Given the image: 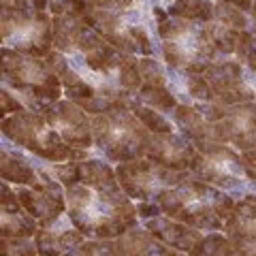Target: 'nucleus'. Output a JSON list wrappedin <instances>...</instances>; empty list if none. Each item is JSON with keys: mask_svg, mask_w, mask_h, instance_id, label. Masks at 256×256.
I'll return each mask as SVG.
<instances>
[{"mask_svg": "<svg viewBox=\"0 0 256 256\" xmlns=\"http://www.w3.org/2000/svg\"><path fill=\"white\" fill-rule=\"evenodd\" d=\"M66 212L77 230L96 239H118L137 224V207L122 188L92 190L77 184L66 188Z\"/></svg>", "mask_w": 256, "mask_h": 256, "instance_id": "obj_1", "label": "nucleus"}, {"mask_svg": "<svg viewBox=\"0 0 256 256\" xmlns=\"http://www.w3.org/2000/svg\"><path fill=\"white\" fill-rule=\"evenodd\" d=\"M156 205L169 218L198 230H222L224 222L235 212V201L220 188L201 180H186L180 186L162 190Z\"/></svg>", "mask_w": 256, "mask_h": 256, "instance_id": "obj_2", "label": "nucleus"}, {"mask_svg": "<svg viewBox=\"0 0 256 256\" xmlns=\"http://www.w3.org/2000/svg\"><path fill=\"white\" fill-rule=\"evenodd\" d=\"M158 34L162 38V58L171 68L182 75H201L214 64L216 47L205 26L180 18L158 24Z\"/></svg>", "mask_w": 256, "mask_h": 256, "instance_id": "obj_3", "label": "nucleus"}, {"mask_svg": "<svg viewBox=\"0 0 256 256\" xmlns=\"http://www.w3.org/2000/svg\"><path fill=\"white\" fill-rule=\"evenodd\" d=\"M94 146L100 148L114 162H130L148 154L150 137L130 109H111L92 120Z\"/></svg>", "mask_w": 256, "mask_h": 256, "instance_id": "obj_4", "label": "nucleus"}, {"mask_svg": "<svg viewBox=\"0 0 256 256\" xmlns=\"http://www.w3.org/2000/svg\"><path fill=\"white\" fill-rule=\"evenodd\" d=\"M2 134L15 146L26 148L34 156L50 162H64L73 156V148L64 143L60 134L47 124L45 116L36 111H20L2 118Z\"/></svg>", "mask_w": 256, "mask_h": 256, "instance_id": "obj_5", "label": "nucleus"}, {"mask_svg": "<svg viewBox=\"0 0 256 256\" xmlns=\"http://www.w3.org/2000/svg\"><path fill=\"white\" fill-rule=\"evenodd\" d=\"M2 41L15 52L45 58L54 45V20L45 11L2 9Z\"/></svg>", "mask_w": 256, "mask_h": 256, "instance_id": "obj_6", "label": "nucleus"}, {"mask_svg": "<svg viewBox=\"0 0 256 256\" xmlns=\"http://www.w3.org/2000/svg\"><path fill=\"white\" fill-rule=\"evenodd\" d=\"M120 188L130 198L139 201H150L156 198L162 190L180 186L182 182L190 178L188 171H178L171 166L158 164L154 160H130V162H120L116 166Z\"/></svg>", "mask_w": 256, "mask_h": 256, "instance_id": "obj_7", "label": "nucleus"}, {"mask_svg": "<svg viewBox=\"0 0 256 256\" xmlns=\"http://www.w3.org/2000/svg\"><path fill=\"white\" fill-rule=\"evenodd\" d=\"M196 156L192 158L190 171L196 180H201L216 188H242L244 186V166L242 156L230 150L226 143L201 141L196 143Z\"/></svg>", "mask_w": 256, "mask_h": 256, "instance_id": "obj_8", "label": "nucleus"}, {"mask_svg": "<svg viewBox=\"0 0 256 256\" xmlns=\"http://www.w3.org/2000/svg\"><path fill=\"white\" fill-rule=\"evenodd\" d=\"M43 116L56 132L68 143L70 148L90 150L94 146L92 137V122L86 118V111L75 105L73 100H58L54 105L45 107Z\"/></svg>", "mask_w": 256, "mask_h": 256, "instance_id": "obj_9", "label": "nucleus"}, {"mask_svg": "<svg viewBox=\"0 0 256 256\" xmlns=\"http://www.w3.org/2000/svg\"><path fill=\"white\" fill-rule=\"evenodd\" d=\"M212 86V102L222 107H235L242 102H254L256 92L244 82L239 62H214L203 73Z\"/></svg>", "mask_w": 256, "mask_h": 256, "instance_id": "obj_10", "label": "nucleus"}, {"mask_svg": "<svg viewBox=\"0 0 256 256\" xmlns=\"http://www.w3.org/2000/svg\"><path fill=\"white\" fill-rule=\"evenodd\" d=\"M222 143H230L242 152L256 150V105L242 102L228 107L222 122H218Z\"/></svg>", "mask_w": 256, "mask_h": 256, "instance_id": "obj_11", "label": "nucleus"}, {"mask_svg": "<svg viewBox=\"0 0 256 256\" xmlns=\"http://www.w3.org/2000/svg\"><path fill=\"white\" fill-rule=\"evenodd\" d=\"M224 230L239 256H256V194H246L224 222Z\"/></svg>", "mask_w": 256, "mask_h": 256, "instance_id": "obj_12", "label": "nucleus"}, {"mask_svg": "<svg viewBox=\"0 0 256 256\" xmlns=\"http://www.w3.org/2000/svg\"><path fill=\"white\" fill-rule=\"evenodd\" d=\"M194 156H196V148L186 137H180V134L173 132H154L150 137V146L146 154V158L178 171H188Z\"/></svg>", "mask_w": 256, "mask_h": 256, "instance_id": "obj_13", "label": "nucleus"}, {"mask_svg": "<svg viewBox=\"0 0 256 256\" xmlns=\"http://www.w3.org/2000/svg\"><path fill=\"white\" fill-rule=\"evenodd\" d=\"M146 228L150 230L156 239H160L166 248H173L178 252H192L194 248L201 244V230L198 228H192L188 224L178 222L169 218V216H156L152 220H146Z\"/></svg>", "mask_w": 256, "mask_h": 256, "instance_id": "obj_14", "label": "nucleus"}, {"mask_svg": "<svg viewBox=\"0 0 256 256\" xmlns=\"http://www.w3.org/2000/svg\"><path fill=\"white\" fill-rule=\"evenodd\" d=\"M173 114H175V124L182 128L184 137L192 141V146H196V143H201V141L222 143L218 122L214 124V122H210V120H205L196 107L178 105Z\"/></svg>", "mask_w": 256, "mask_h": 256, "instance_id": "obj_15", "label": "nucleus"}, {"mask_svg": "<svg viewBox=\"0 0 256 256\" xmlns=\"http://www.w3.org/2000/svg\"><path fill=\"white\" fill-rule=\"evenodd\" d=\"M166 248L160 239H156L148 228H130L122 237L116 239L118 256H166Z\"/></svg>", "mask_w": 256, "mask_h": 256, "instance_id": "obj_16", "label": "nucleus"}, {"mask_svg": "<svg viewBox=\"0 0 256 256\" xmlns=\"http://www.w3.org/2000/svg\"><path fill=\"white\" fill-rule=\"evenodd\" d=\"M90 28L77 15H56L54 18V45L62 54H77L86 30Z\"/></svg>", "mask_w": 256, "mask_h": 256, "instance_id": "obj_17", "label": "nucleus"}, {"mask_svg": "<svg viewBox=\"0 0 256 256\" xmlns=\"http://www.w3.org/2000/svg\"><path fill=\"white\" fill-rule=\"evenodd\" d=\"M36 250L41 256H60L64 250H73L84 244V233L77 228L54 230L50 226H41L36 230Z\"/></svg>", "mask_w": 256, "mask_h": 256, "instance_id": "obj_18", "label": "nucleus"}, {"mask_svg": "<svg viewBox=\"0 0 256 256\" xmlns=\"http://www.w3.org/2000/svg\"><path fill=\"white\" fill-rule=\"evenodd\" d=\"M77 171H79V184H84V186L92 188V190H116V188H120L116 169H111V166L107 162H102V160H94V158L79 160Z\"/></svg>", "mask_w": 256, "mask_h": 256, "instance_id": "obj_19", "label": "nucleus"}, {"mask_svg": "<svg viewBox=\"0 0 256 256\" xmlns=\"http://www.w3.org/2000/svg\"><path fill=\"white\" fill-rule=\"evenodd\" d=\"M0 160H2V162H0V175H2L4 182L20 184V186H28V188H36L38 186V182H41V175H38L28 164L26 158L13 154V152L2 150Z\"/></svg>", "mask_w": 256, "mask_h": 256, "instance_id": "obj_20", "label": "nucleus"}, {"mask_svg": "<svg viewBox=\"0 0 256 256\" xmlns=\"http://www.w3.org/2000/svg\"><path fill=\"white\" fill-rule=\"evenodd\" d=\"M214 6L212 0H175L169 6V15L194 24H207L214 20Z\"/></svg>", "mask_w": 256, "mask_h": 256, "instance_id": "obj_21", "label": "nucleus"}, {"mask_svg": "<svg viewBox=\"0 0 256 256\" xmlns=\"http://www.w3.org/2000/svg\"><path fill=\"white\" fill-rule=\"evenodd\" d=\"M36 230V218L24 207L18 212H2V237H32Z\"/></svg>", "mask_w": 256, "mask_h": 256, "instance_id": "obj_22", "label": "nucleus"}, {"mask_svg": "<svg viewBox=\"0 0 256 256\" xmlns=\"http://www.w3.org/2000/svg\"><path fill=\"white\" fill-rule=\"evenodd\" d=\"M205 30L210 34L212 43L216 47L218 54H235L237 52V45H239V36H242V30H235V28H228L220 22H207L205 24Z\"/></svg>", "mask_w": 256, "mask_h": 256, "instance_id": "obj_23", "label": "nucleus"}, {"mask_svg": "<svg viewBox=\"0 0 256 256\" xmlns=\"http://www.w3.org/2000/svg\"><path fill=\"white\" fill-rule=\"evenodd\" d=\"M43 60L47 62V66H50L52 73L62 82L64 88H70V86H75V84L82 82V75H79L77 70L70 66V62L64 58V54H62V52H58V50L54 52V50H52Z\"/></svg>", "mask_w": 256, "mask_h": 256, "instance_id": "obj_24", "label": "nucleus"}, {"mask_svg": "<svg viewBox=\"0 0 256 256\" xmlns=\"http://www.w3.org/2000/svg\"><path fill=\"white\" fill-rule=\"evenodd\" d=\"M190 256H239V254L235 246L230 244V239L218 233H212L201 239V244L190 252Z\"/></svg>", "mask_w": 256, "mask_h": 256, "instance_id": "obj_25", "label": "nucleus"}, {"mask_svg": "<svg viewBox=\"0 0 256 256\" xmlns=\"http://www.w3.org/2000/svg\"><path fill=\"white\" fill-rule=\"evenodd\" d=\"M139 100L156 111H175V107H178L175 96L166 88H156V86H143L139 90Z\"/></svg>", "mask_w": 256, "mask_h": 256, "instance_id": "obj_26", "label": "nucleus"}, {"mask_svg": "<svg viewBox=\"0 0 256 256\" xmlns=\"http://www.w3.org/2000/svg\"><path fill=\"white\" fill-rule=\"evenodd\" d=\"M130 111H132L134 116H137V120L148 128L152 134H154V132H173V124L166 122L164 116L160 114V111L152 109V107H148V105H143L141 100L134 102V105L130 107Z\"/></svg>", "mask_w": 256, "mask_h": 256, "instance_id": "obj_27", "label": "nucleus"}, {"mask_svg": "<svg viewBox=\"0 0 256 256\" xmlns=\"http://www.w3.org/2000/svg\"><path fill=\"white\" fill-rule=\"evenodd\" d=\"M118 84L122 90L134 92L143 88V77L139 73V62H134L132 56H126V60L118 68Z\"/></svg>", "mask_w": 256, "mask_h": 256, "instance_id": "obj_28", "label": "nucleus"}, {"mask_svg": "<svg viewBox=\"0 0 256 256\" xmlns=\"http://www.w3.org/2000/svg\"><path fill=\"white\" fill-rule=\"evenodd\" d=\"M214 18H216V22H220L228 28H235V30H246V26H248L246 13L242 9H237V6L228 4V2H216Z\"/></svg>", "mask_w": 256, "mask_h": 256, "instance_id": "obj_29", "label": "nucleus"}, {"mask_svg": "<svg viewBox=\"0 0 256 256\" xmlns=\"http://www.w3.org/2000/svg\"><path fill=\"white\" fill-rule=\"evenodd\" d=\"M64 256H118V254H116V242H111V239H96V242H90V244H79Z\"/></svg>", "mask_w": 256, "mask_h": 256, "instance_id": "obj_30", "label": "nucleus"}, {"mask_svg": "<svg viewBox=\"0 0 256 256\" xmlns=\"http://www.w3.org/2000/svg\"><path fill=\"white\" fill-rule=\"evenodd\" d=\"M47 175H52L56 182H60L64 188H73L79 184V171L77 162H52L45 169Z\"/></svg>", "mask_w": 256, "mask_h": 256, "instance_id": "obj_31", "label": "nucleus"}, {"mask_svg": "<svg viewBox=\"0 0 256 256\" xmlns=\"http://www.w3.org/2000/svg\"><path fill=\"white\" fill-rule=\"evenodd\" d=\"M36 244H30V237H2L0 256H36Z\"/></svg>", "mask_w": 256, "mask_h": 256, "instance_id": "obj_32", "label": "nucleus"}, {"mask_svg": "<svg viewBox=\"0 0 256 256\" xmlns=\"http://www.w3.org/2000/svg\"><path fill=\"white\" fill-rule=\"evenodd\" d=\"M139 73L143 77V86H156V88H164L166 77L162 73V66L152 60L150 56H143L139 60Z\"/></svg>", "mask_w": 256, "mask_h": 256, "instance_id": "obj_33", "label": "nucleus"}, {"mask_svg": "<svg viewBox=\"0 0 256 256\" xmlns=\"http://www.w3.org/2000/svg\"><path fill=\"white\" fill-rule=\"evenodd\" d=\"M90 0H50V9L56 15H77V18H84V15L90 11Z\"/></svg>", "mask_w": 256, "mask_h": 256, "instance_id": "obj_34", "label": "nucleus"}, {"mask_svg": "<svg viewBox=\"0 0 256 256\" xmlns=\"http://www.w3.org/2000/svg\"><path fill=\"white\" fill-rule=\"evenodd\" d=\"M186 90L196 102H207L212 100V86L205 77L201 75H190L186 77Z\"/></svg>", "mask_w": 256, "mask_h": 256, "instance_id": "obj_35", "label": "nucleus"}, {"mask_svg": "<svg viewBox=\"0 0 256 256\" xmlns=\"http://www.w3.org/2000/svg\"><path fill=\"white\" fill-rule=\"evenodd\" d=\"M196 109L201 111V116L205 120H210V122H222L224 116H226V109L228 107H222L218 105V102H212V100H207V102H196Z\"/></svg>", "mask_w": 256, "mask_h": 256, "instance_id": "obj_36", "label": "nucleus"}, {"mask_svg": "<svg viewBox=\"0 0 256 256\" xmlns=\"http://www.w3.org/2000/svg\"><path fill=\"white\" fill-rule=\"evenodd\" d=\"M47 0H2V9L13 11H45Z\"/></svg>", "mask_w": 256, "mask_h": 256, "instance_id": "obj_37", "label": "nucleus"}, {"mask_svg": "<svg viewBox=\"0 0 256 256\" xmlns=\"http://www.w3.org/2000/svg\"><path fill=\"white\" fill-rule=\"evenodd\" d=\"M130 36H132L134 45H137L139 54H143V56L152 54V41H150L146 28H143V26H130Z\"/></svg>", "mask_w": 256, "mask_h": 256, "instance_id": "obj_38", "label": "nucleus"}, {"mask_svg": "<svg viewBox=\"0 0 256 256\" xmlns=\"http://www.w3.org/2000/svg\"><path fill=\"white\" fill-rule=\"evenodd\" d=\"M0 205H2V212H18L22 210V203H20V196L18 192L9 190V186H6V182L2 184V188H0Z\"/></svg>", "mask_w": 256, "mask_h": 256, "instance_id": "obj_39", "label": "nucleus"}, {"mask_svg": "<svg viewBox=\"0 0 256 256\" xmlns=\"http://www.w3.org/2000/svg\"><path fill=\"white\" fill-rule=\"evenodd\" d=\"M90 2L96 9H105V11H114V13L128 11L132 6V0H90Z\"/></svg>", "mask_w": 256, "mask_h": 256, "instance_id": "obj_40", "label": "nucleus"}, {"mask_svg": "<svg viewBox=\"0 0 256 256\" xmlns=\"http://www.w3.org/2000/svg\"><path fill=\"white\" fill-rule=\"evenodd\" d=\"M0 105H2V114H20V111H26L24 109V102H20L18 98H15V94L11 92H6V88L2 92H0Z\"/></svg>", "mask_w": 256, "mask_h": 256, "instance_id": "obj_41", "label": "nucleus"}, {"mask_svg": "<svg viewBox=\"0 0 256 256\" xmlns=\"http://www.w3.org/2000/svg\"><path fill=\"white\" fill-rule=\"evenodd\" d=\"M242 166H244L246 178L256 182V150L244 152V154H242Z\"/></svg>", "mask_w": 256, "mask_h": 256, "instance_id": "obj_42", "label": "nucleus"}, {"mask_svg": "<svg viewBox=\"0 0 256 256\" xmlns=\"http://www.w3.org/2000/svg\"><path fill=\"white\" fill-rule=\"evenodd\" d=\"M137 214L141 216V218L152 220V218H156V216H158V214H162V212H160V207H158V205H152V203H148V201H143V203L137 205Z\"/></svg>", "mask_w": 256, "mask_h": 256, "instance_id": "obj_43", "label": "nucleus"}, {"mask_svg": "<svg viewBox=\"0 0 256 256\" xmlns=\"http://www.w3.org/2000/svg\"><path fill=\"white\" fill-rule=\"evenodd\" d=\"M218 2H228V4L237 6V9H242L244 13L252 11V6H254V0H218Z\"/></svg>", "mask_w": 256, "mask_h": 256, "instance_id": "obj_44", "label": "nucleus"}, {"mask_svg": "<svg viewBox=\"0 0 256 256\" xmlns=\"http://www.w3.org/2000/svg\"><path fill=\"white\" fill-rule=\"evenodd\" d=\"M246 64H248V68L256 73V47L254 45H252V50L248 52V56H246Z\"/></svg>", "mask_w": 256, "mask_h": 256, "instance_id": "obj_45", "label": "nucleus"}, {"mask_svg": "<svg viewBox=\"0 0 256 256\" xmlns=\"http://www.w3.org/2000/svg\"><path fill=\"white\" fill-rule=\"evenodd\" d=\"M252 18H254V22H256V0H254V6H252Z\"/></svg>", "mask_w": 256, "mask_h": 256, "instance_id": "obj_46", "label": "nucleus"}, {"mask_svg": "<svg viewBox=\"0 0 256 256\" xmlns=\"http://www.w3.org/2000/svg\"><path fill=\"white\" fill-rule=\"evenodd\" d=\"M254 102H256V100H254Z\"/></svg>", "mask_w": 256, "mask_h": 256, "instance_id": "obj_47", "label": "nucleus"}]
</instances>
